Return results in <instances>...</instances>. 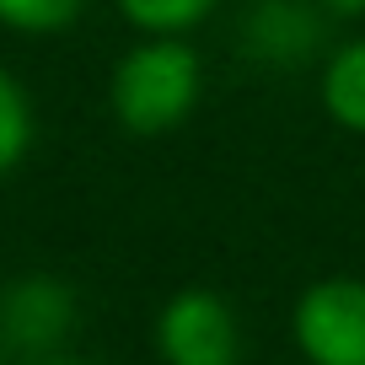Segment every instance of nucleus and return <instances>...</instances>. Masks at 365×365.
<instances>
[{"mask_svg":"<svg viewBox=\"0 0 365 365\" xmlns=\"http://www.w3.org/2000/svg\"><path fill=\"white\" fill-rule=\"evenodd\" d=\"M205 97V65L182 38H145L113 65L108 103L129 135H172Z\"/></svg>","mask_w":365,"mask_h":365,"instance_id":"f257e3e1","label":"nucleus"},{"mask_svg":"<svg viewBox=\"0 0 365 365\" xmlns=\"http://www.w3.org/2000/svg\"><path fill=\"white\" fill-rule=\"evenodd\" d=\"M290 339L307 365H365V279H312L290 312Z\"/></svg>","mask_w":365,"mask_h":365,"instance_id":"f03ea898","label":"nucleus"},{"mask_svg":"<svg viewBox=\"0 0 365 365\" xmlns=\"http://www.w3.org/2000/svg\"><path fill=\"white\" fill-rule=\"evenodd\" d=\"M161 365H242V322L220 290L188 285L156 312Z\"/></svg>","mask_w":365,"mask_h":365,"instance_id":"7ed1b4c3","label":"nucleus"},{"mask_svg":"<svg viewBox=\"0 0 365 365\" xmlns=\"http://www.w3.org/2000/svg\"><path fill=\"white\" fill-rule=\"evenodd\" d=\"M76 322V296L54 274H27L0 290V333L16 349H54Z\"/></svg>","mask_w":365,"mask_h":365,"instance_id":"20e7f679","label":"nucleus"},{"mask_svg":"<svg viewBox=\"0 0 365 365\" xmlns=\"http://www.w3.org/2000/svg\"><path fill=\"white\" fill-rule=\"evenodd\" d=\"M322 43V22L307 0H258L242 16V48L258 65H301Z\"/></svg>","mask_w":365,"mask_h":365,"instance_id":"39448f33","label":"nucleus"},{"mask_svg":"<svg viewBox=\"0 0 365 365\" xmlns=\"http://www.w3.org/2000/svg\"><path fill=\"white\" fill-rule=\"evenodd\" d=\"M317 91H322V113L333 124L349 129V135H365V38L333 48L328 65H322Z\"/></svg>","mask_w":365,"mask_h":365,"instance_id":"423d86ee","label":"nucleus"},{"mask_svg":"<svg viewBox=\"0 0 365 365\" xmlns=\"http://www.w3.org/2000/svg\"><path fill=\"white\" fill-rule=\"evenodd\" d=\"M220 0H118L124 22H135L150 38H182L188 27H199Z\"/></svg>","mask_w":365,"mask_h":365,"instance_id":"0eeeda50","label":"nucleus"},{"mask_svg":"<svg viewBox=\"0 0 365 365\" xmlns=\"http://www.w3.org/2000/svg\"><path fill=\"white\" fill-rule=\"evenodd\" d=\"M27 145H33V103L16 86V76L0 70V178L22 167Z\"/></svg>","mask_w":365,"mask_h":365,"instance_id":"6e6552de","label":"nucleus"},{"mask_svg":"<svg viewBox=\"0 0 365 365\" xmlns=\"http://www.w3.org/2000/svg\"><path fill=\"white\" fill-rule=\"evenodd\" d=\"M81 11H86V0H0V27L43 38V33H65Z\"/></svg>","mask_w":365,"mask_h":365,"instance_id":"1a4fd4ad","label":"nucleus"},{"mask_svg":"<svg viewBox=\"0 0 365 365\" xmlns=\"http://www.w3.org/2000/svg\"><path fill=\"white\" fill-rule=\"evenodd\" d=\"M328 11H344V16H360L365 11V0H322Z\"/></svg>","mask_w":365,"mask_h":365,"instance_id":"9d476101","label":"nucleus"},{"mask_svg":"<svg viewBox=\"0 0 365 365\" xmlns=\"http://www.w3.org/2000/svg\"><path fill=\"white\" fill-rule=\"evenodd\" d=\"M48 365H86V360H48Z\"/></svg>","mask_w":365,"mask_h":365,"instance_id":"9b49d317","label":"nucleus"}]
</instances>
